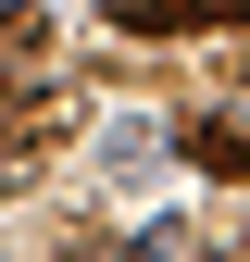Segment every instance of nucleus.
<instances>
[{
    "mask_svg": "<svg viewBox=\"0 0 250 262\" xmlns=\"http://www.w3.org/2000/svg\"><path fill=\"white\" fill-rule=\"evenodd\" d=\"M100 13L125 25V38H187V25H200V0H100Z\"/></svg>",
    "mask_w": 250,
    "mask_h": 262,
    "instance_id": "1",
    "label": "nucleus"
},
{
    "mask_svg": "<svg viewBox=\"0 0 250 262\" xmlns=\"http://www.w3.org/2000/svg\"><path fill=\"white\" fill-rule=\"evenodd\" d=\"M187 162H200V175H250V138H238V125L225 113H213V125H187V138H175Z\"/></svg>",
    "mask_w": 250,
    "mask_h": 262,
    "instance_id": "2",
    "label": "nucleus"
},
{
    "mask_svg": "<svg viewBox=\"0 0 250 262\" xmlns=\"http://www.w3.org/2000/svg\"><path fill=\"white\" fill-rule=\"evenodd\" d=\"M38 162H50V125H0V200L38 187Z\"/></svg>",
    "mask_w": 250,
    "mask_h": 262,
    "instance_id": "3",
    "label": "nucleus"
},
{
    "mask_svg": "<svg viewBox=\"0 0 250 262\" xmlns=\"http://www.w3.org/2000/svg\"><path fill=\"white\" fill-rule=\"evenodd\" d=\"M38 38H50V25L25 13V0H0V62H38Z\"/></svg>",
    "mask_w": 250,
    "mask_h": 262,
    "instance_id": "4",
    "label": "nucleus"
},
{
    "mask_svg": "<svg viewBox=\"0 0 250 262\" xmlns=\"http://www.w3.org/2000/svg\"><path fill=\"white\" fill-rule=\"evenodd\" d=\"M200 25H250V0H200Z\"/></svg>",
    "mask_w": 250,
    "mask_h": 262,
    "instance_id": "5",
    "label": "nucleus"
},
{
    "mask_svg": "<svg viewBox=\"0 0 250 262\" xmlns=\"http://www.w3.org/2000/svg\"><path fill=\"white\" fill-rule=\"evenodd\" d=\"M225 125H238V138H250V88H238V113H225Z\"/></svg>",
    "mask_w": 250,
    "mask_h": 262,
    "instance_id": "6",
    "label": "nucleus"
}]
</instances>
